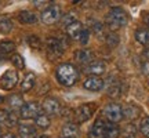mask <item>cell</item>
Wrapping results in <instances>:
<instances>
[{
	"mask_svg": "<svg viewBox=\"0 0 149 138\" xmlns=\"http://www.w3.org/2000/svg\"><path fill=\"white\" fill-rule=\"evenodd\" d=\"M57 79L62 86H73L79 79V72L70 64H62L57 68Z\"/></svg>",
	"mask_w": 149,
	"mask_h": 138,
	"instance_id": "6da1fadb",
	"label": "cell"
},
{
	"mask_svg": "<svg viewBox=\"0 0 149 138\" xmlns=\"http://www.w3.org/2000/svg\"><path fill=\"white\" fill-rule=\"evenodd\" d=\"M107 26L111 29V31H115V29H119V28L127 25L128 22V17L126 14V11L123 8H119V7H115L112 8L107 15Z\"/></svg>",
	"mask_w": 149,
	"mask_h": 138,
	"instance_id": "7a4b0ae2",
	"label": "cell"
},
{
	"mask_svg": "<svg viewBox=\"0 0 149 138\" xmlns=\"http://www.w3.org/2000/svg\"><path fill=\"white\" fill-rule=\"evenodd\" d=\"M18 83V73L14 69H8L0 77V87L3 90H13Z\"/></svg>",
	"mask_w": 149,
	"mask_h": 138,
	"instance_id": "3957f363",
	"label": "cell"
},
{
	"mask_svg": "<svg viewBox=\"0 0 149 138\" xmlns=\"http://www.w3.org/2000/svg\"><path fill=\"white\" fill-rule=\"evenodd\" d=\"M61 18V8L57 4H51L43 11L42 14V21L47 25H53Z\"/></svg>",
	"mask_w": 149,
	"mask_h": 138,
	"instance_id": "277c9868",
	"label": "cell"
},
{
	"mask_svg": "<svg viewBox=\"0 0 149 138\" xmlns=\"http://www.w3.org/2000/svg\"><path fill=\"white\" fill-rule=\"evenodd\" d=\"M104 115L111 123H117L123 119V109L119 104H109L105 106Z\"/></svg>",
	"mask_w": 149,
	"mask_h": 138,
	"instance_id": "5b68a950",
	"label": "cell"
},
{
	"mask_svg": "<svg viewBox=\"0 0 149 138\" xmlns=\"http://www.w3.org/2000/svg\"><path fill=\"white\" fill-rule=\"evenodd\" d=\"M40 113V106L37 102H26L24 104V106L21 108V115L22 119H36V116Z\"/></svg>",
	"mask_w": 149,
	"mask_h": 138,
	"instance_id": "8992f818",
	"label": "cell"
},
{
	"mask_svg": "<svg viewBox=\"0 0 149 138\" xmlns=\"http://www.w3.org/2000/svg\"><path fill=\"white\" fill-rule=\"evenodd\" d=\"M64 44L61 40L55 39V37H48L47 39V53L48 55L54 58V57H59L62 51H64Z\"/></svg>",
	"mask_w": 149,
	"mask_h": 138,
	"instance_id": "52a82bcc",
	"label": "cell"
},
{
	"mask_svg": "<svg viewBox=\"0 0 149 138\" xmlns=\"http://www.w3.org/2000/svg\"><path fill=\"white\" fill-rule=\"evenodd\" d=\"M43 109L47 113V116L48 115H58L61 112V104L58 100H55L53 97H47L43 101Z\"/></svg>",
	"mask_w": 149,
	"mask_h": 138,
	"instance_id": "ba28073f",
	"label": "cell"
},
{
	"mask_svg": "<svg viewBox=\"0 0 149 138\" xmlns=\"http://www.w3.org/2000/svg\"><path fill=\"white\" fill-rule=\"evenodd\" d=\"M18 123V117L14 112H8L6 109H0V126L14 127Z\"/></svg>",
	"mask_w": 149,
	"mask_h": 138,
	"instance_id": "9c48e42d",
	"label": "cell"
},
{
	"mask_svg": "<svg viewBox=\"0 0 149 138\" xmlns=\"http://www.w3.org/2000/svg\"><path fill=\"white\" fill-rule=\"evenodd\" d=\"M94 112V105H90V104H86V105H81L79 106L76 111H74V116L77 119L79 123H83V122H87L88 119L91 117Z\"/></svg>",
	"mask_w": 149,
	"mask_h": 138,
	"instance_id": "30bf717a",
	"label": "cell"
},
{
	"mask_svg": "<svg viewBox=\"0 0 149 138\" xmlns=\"http://www.w3.org/2000/svg\"><path fill=\"white\" fill-rule=\"evenodd\" d=\"M86 90H90V91H100L104 87V80L98 76H88L87 79L84 80L83 83Z\"/></svg>",
	"mask_w": 149,
	"mask_h": 138,
	"instance_id": "8fae6325",
	"label": "cell"
},
{
	"mask_svg": "<svg viewBox=\"0 0 149 138\" xmlns=\"http://www.w3.org/2000/svg\"><path fill=\"white\" fill-rule=\"evenodd\" d=\"M105 127H107V122L102 120V119H98L93 124V127H91L90 135L93 138H102L104 137V133H105Z\"/></svg>",
	"mask_w": 149,
	"mask_h": 138,
	"instance_id": "7c38bea8",
	"label": "cell"
},
{
	"mask_svg": "<svg viewBox=\"0 0 149 138\" xmlns=\"http://www.w3.org/2000/svg\"><path fill=\"white\" fill-rule=\"evenodd\" d=\"M87 73H93V76H98L105 72V64L102 61H91L90 64L86 66V70Z\"/></svg>",
	"mask_w": 149,
	"mask_h": 138,
	"instance_id": "4fadbf2b",
	"label": "cell"
},
{
	"mask_svg": "<svg viewBox=\"0 0 149 138\" xmlns=\"http://www.w3.org/2000/svg\"><path fill=\"white\" fill-rule=\"evenodd\" d=\"M122 109H123V117H127L128 120L137 119L138 115L141 113V109L137 105H134V104H128L127 106H124Z\"/></svg>",
	"mask_w": 149,
	"mask_h": 138,
	"instance_id": "5bb4252c",
	"label": "cell"
},
{
	"mask_svg": "<svg viewBox=\"0 0 149 138\" xmlns=\"http://www.w3.org/2000/svg\"><path fill=\"white\" fill-rule=\"evenodd\" d=\"M81 31H83V26H81V24H80L79 21H74V22H72L70 25L66 26V33H68V36L72 37V39H77V40H79Z\"/></svg>",
	"mask_w": 149,
	"mask_h": 138,
	"instance_id": "9a60e30c",
	"label": "cell"
},
{
	"mask_svg": "<svg viewBox=\"0 0 149 138\" xmlns=\"http://www.w3.org/2000/svg\"><path fill=\"white\" fill-rule=\"evenodd\" d=\"M35 83H36V76H35V73L29 72V73L25 75V77H24V80H22V83H21V90L24 91V93H26V91H31V90L33 89Z\"/></svg>",
	"mask_w": 149,
	"mask_h": 138,
	"instance_id": "2e32d148",
	"label": "cell"
},
{
	"mask_svg": "<svg viewBox=\"0 0 149 138\" xmlns=\"http://www.w3.org/2000/svg\"><path fill=\"white\" fill-rule=\"evenodd\" d=\"M18 133L22 138H36V128L31 124H19Z\"/></svg>",
	"mask_w": 149,
	"mask_h": 138,
	"instance_id": "e0dca14e",
	"label": "cell"
},
{
	"mask_svg": "<svg viewBox=\"0 0 149 138\" xmlns=\"http://www.w3.org/2000/svg\"><path fill=\"white\" fill-rule=\"evenodd\" d=\"M120 134V128L119 126H116L115 123L107 122V127H105V133L102 138H117Z\"/></svg>",
	"mask_w": 149,
	"mask_h": 138,
	"instance_id": "ac0fdd59",
	"label": "cell"
},
{
	"mask_svg": "<svg viewBox=\"0 0 149 138\" xmlns=\"http://www.w3.org/2000/svg\"><path fill=\"white\" fill-rule=\"evenodd\" d=\"M79 134V127L74 123H66L62 127V135L64 138H73Z\"/></svg>",
	"mask_w": 149,
	"mask_h": 138,
	"instance_id": "d6986e66",
	"label": "cell"
},
{
	"mask_svg": "<svg viewBox=\"0 0 149 138\" xmlns=\"http://www.w3.org/2000/svg\"><path fill=\"white\" fill-rule=\"evenodd\" d=\"M76 59H77V62H80V64L91 62L93 53H91L90 50H87V48H81V50H79V51L76 53Z\"/></svg>",
	"mask_w": 149,
	"mask_h": 138,
	"instance_id": "ffe728a7",
	"label": "cell"
},
{
	"mask_svg": "<svg viewBox=\"0 0 149 138\" xmlns=\"http://www.w3.org/2000/svg\"><path fill=\"white\" fill-rule=\"evenodd\" d=\"M7 102H8V105H10L11 109H21L22 106H24V100H22L21 95H18V94H14V95H10L8 97V100H7Z\"/></svg>",
	"mask_w": 149,
	"mask_h": 138,
	"instance_id": "44dd1931",
	"label": "cell"
},
{
	"mask_svg": "<svg viewBox=\"0 0 149 138\" xmlns=\"http://www.w3.org/2000/svg\"><path fill=\"white\" fill-rule=\"evenodd\" d=\"M18 20L22 24H35L37 21V15L31 13V11H21L19 15H18Z\"/></svg>",
	"mask_w": 149,
	"mask_h": 138,
	"instance_id": "7402d4cb",
	"label": "cell"
},
{
	"mask_svg": "<svg viewBox=\"0 0 149 138\" xmlns=\"http://www.w3.org/2000/svg\"><path fill=\"white\" fill-rule=\"evenodd\" d=\"M35 122H36V126L39 128H48L50 127V117L47 115H44V113H39L35 119Z\"/></svg>",
	"mask_w": 149,
	"mask_h": 138,
	"instance_id": "603a6c76",
	"label": "cell"
},
{
	"mask_svg": "<svg viewBox=\"0 0 149 138\" xmlns=\"http://www.w3.org/2000/svg\"><path fill=\"white\" fill-rule=\"evenodd\" d=\"M14 48H15V44H14L13 42H8V40L0 42V53H3V54L13 53Z\"/></svg>",
	"mask_w": 149,
	"mask_h": 138,
	"instance_id": "cb8c5ba5",
	"label": "cell"
},
{
	"mask_svg": "<svg viewBox=\"0 0 149 138\" xmlns=\"http://www.w3.org/2000/svg\"><path fill=\"white\" fill-rule=\"evenodd\" d=\"M148 32L146 29H138L135 32V39L137 42H139L141 44H148Z\"/></svg>",
	"mask_w": 149,
	"mask_h": 138,
	"instance_id": "d4e9b609",
	"label": "cell"
},
{
	"mask_svg": "<svg viewBox=\"0 0 149 138\" xmlns=\"http://www.w3.org/2000/svg\"><path fill=\"white\" fill-rule=\"evenodd\" d=\"M13 29V22L8 18H0V32L8 33Z\"/></svg>",
	"mask_w": 149,
	"mask_h": 138,
	"instance_id": "484cf974",
	"label": "cell"
},
{
	"mask_svg": "<svg viewBox=\"0 0 149 138\" xmlns=\"http://www.w3.org/2000/svg\"><path fill=\"white\" fill-rule=\"evenodd\" d=\"M135 134H137V128L134 124H127L123 128V137L124 138H134Z\"/></svg>",
	"mask_w": 149,
	"mask_h": 138,
	"instance_id": "4316f807",
	"label": "cell"
},
{
	"mask_svg": "<svg viewBox=\"0 0 149 138\" xmlns=\"http://www.w3.org/2000/svg\"><path fill=\"white\" fill-rule=\"evenodd\" d=\"M11 62L14 64V66H15L17 69H19V70H22V69L25 68V61H24V58H22L19 54H14L13 58H11Z\"/></svg>",
	"mask_w": 149,
	"mask_h": 138,
	"instance_id": "83f0119b",
	"label": "cell"
},
{
	"mask_svg": "<svg viewBox=\"0 0 149 138\" xmlns=\"http://www.w3.org/2000/svg\"><path fill=\"white\" fill-rule=\"evenodd\" d=\"M139 130L146 138H149V117H144L139 124Z\"/></svg>",
	"mask_w": 149,
	"mask_h": 138,
	"instance_id": "f1b7e54d",
	"label": "cell"
},
{
	"mask_svg": "<svg viewBox=\"0 0 149 138\" xmlns=\"http://www.w3.org/2000/svg\"><path fill=\"white\" fill-rule=\"evenodd\" d=\"M28 44L33 48H40V44H42V43H40V39H39V37L32 35V36H28Z\"/></svg>",
	"mask_w": 149,
	"mask_h": 138,
	"instance_id": "f546056e",
	"label": "cell"
},
{
	"mask_svg": "<svg viewBox=\"0 0 149 138\" xmlns=\"http://www.w3.org/2000/svg\"><path fill=\"white\" fill-rule=\"evenodd\" d=\"M107 43L111 47H115V46L119 44V36H116L115 33H109L107 36Z\"/></svg>",
	"mask_w": 149,
	"mask_h": 138,
	"instance_id": "4dcf8cb0",
	"label": "cell"
},
{
	"mask_svg": "<svg viewBox=\"0 0 149 138\" xmlns=\"http://www.w3.org/2000/svg\"><path fill=\"white\" fill-rule=\"evenodd\" d=\"M88 24L91 25V29H93V31H94L95 33H102V31H104V26H102V25L98 21L90 20V21H88Z\"/></svg>",
	"mask_w": 149,
	"mask_h": 138,
	"instance_id": "1f68e13d",
	"label": "cell"
},
{
	"mask_svg": "<svg viewBox=\"0 0 149 138\" xmlns=\"http://www.w3.org/2000/svg\"><path fill=\"white\" fill-rule=\"evenodd\" d=\"M108 95L112 97V98H116V97L120 95V87L117 84H115L113 87H111L109 90H108Z\"/></svg>",
	"mask_w": 149,
	"mask_h": 138,
	"instance_id": "d6a6232c",
	"label": "cell"
},
{
	"mask_svg": "<svg viewBox=\"0 0 149 138\" xmlns=\"http://www.w3.org/2000/svg\"><path fill=\"white\" fill-rule=\"evenodd\" d=\"M72 22H74V14H66V15L62 18V25H64L65 28L68 26V25H70Z\"/></svg>",
	"mask_w": 149,
	"mask_h": 138,
	"instance_id": "836d02e7",
	"label": "cell"
},
{
	"mask_svg": "<svg viewBox=\"0 0 149 138\" xmlns=\"http://www.w3.org/2000/svg\"><path fill=\"white\" fill-rule=\"evenodd\" d=\"M88 35H90L88 29H83V31H81L80 37H79V40H80V43H81V44H86V43L88 42Z\"/></svg>",
	"mask_w": 149,
	"mask_h": 138,
	"instance_id": "e575fe53",
	"label": "cell"
},
{
	"mask_svg": "<svg viewBox=\"0 0 149 138\" xmlns=\"http://www.w3.org/2000/svg\"><path fill=\"white\" fill-rule=\"evenodd\" d=\"M142 73H144V75H149V61H146V62L142 65Z\"/></svg>",
	"mask_w": 149,
	"mask_h": 138,
	"instance_id": "d590c367",
	"label": "cell"
},
{
	"mask_svg": "<svg viewBox=\"0 0 149 138\" xmlns=\"http://www.w3.org/2000/svg\"><path fill=\"white\" fill-rule=\"evenodd\" d=\"M144 22H145V25H146V26H149V13L144 17Z\"/></svg>",
	"mask_w": 149,
	"mask_h": 138,
	"instance_id": "8d00e7d4",
	"label": "cell"
},
{
	"mask_svg": "<svg viewBox=\"0 0 149 138\" xmlns=\"http://www.w3.org/2000/svg\"><path fill=\"white\" fill-rule=\"evenodd\" d=\"M1 138H17L15 135H14V134H11V133H7V134H4V135H3V137Z\"/></svg>",
	"mask_w": 149,
	"mask_h": 138,
	"instance_id": "74e56055",
	"label": "cell"
},
{
	"mask_svg": "<svg viewBox=\"0 0 149 138\" xmlns=\"http://www.w3.org/2000/svg\"><path fill=\"white\" fill-rule=\"evenodd\" d=\"M144 55H145V57H146V59H148V61H149V48H146V50H145Z\"/></svg>",
	"mask_w": 149,
	"mask_h": 138,
	"instance_id": "f35d334b",
	"label": "cell"
},
{
	"mask_svg": "<svg viewBox=\"0 0 149 138\" xmlns=\"http://www.w3.org/2000/svg\"><path fill=\"white\" fill-rule=\"evenodd\" d=\"M36 138H48L47 135H39V137H36Z\"/></svg>",
	"mask_w": 149,
	"mask_h": 138,
	"instance_id": "ab89813d",
	"label": "cell"
},
{
	"mask_svg": "<svg viewBox=\"0 0 149 138\" xmlns=\"http://www.w3.org/2000/svg\"><path fill=\"white\" fill-rule=\"evenodd\" d=\"M148 44H149V32H148Z\"/></svg>",
	"mask_w": 149,
	"mask_h": 138,
	"instance_id": "60d3db41",
	"label": "cell"
},
{
	"mask_svg": "<svg viewBox=\"0 0 149 138\" xmlns=\"http://www.w3.org/2000/svg\"><path fill=\"white\" fill-rule=\"evenodd\" d=\"M0 138H1V131H0Z\"/></svg>",
	"mask_w": 149,
	"mask_h": 138,
	"instance_id": "b9f144b4",
	"label": "cell"
}]
</instances>
